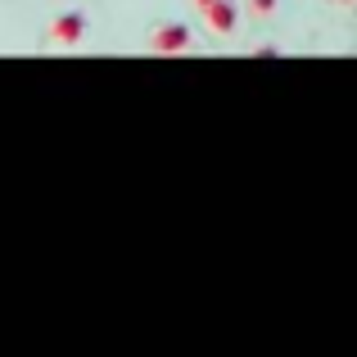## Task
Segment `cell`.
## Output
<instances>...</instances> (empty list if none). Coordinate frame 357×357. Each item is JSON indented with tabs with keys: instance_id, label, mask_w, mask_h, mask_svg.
Instances as JSON below:
<instances>
[{
	"instance_id": "7a4b0ae2",
	"label": "cell",
	"mask_w": 357,
	"mask_h": 357,
	"mask_svg": "<svg viewBox=\"0 0 357 357\" xmlns=\"http://www.w3.org/2000/svg\"><path fill=\"white\" fill-rule=\"evenodd\" d=\"M190 27L185 23H163V27H154V36H149V50L154 54H181V50H190Z\"/></svg>"
},
{
	"instance_id": "6da1fadb",
	"label": "cell",
	"mask_w": 357,
	"mask_h": 357,
	"mask_svg": "<svg viewBox=\"0 0 357 357\" xmlns=\"http://www.w3.org/2000/svg\"><path fill=\"white\" fill-rule=\"evenodd\" d=\"M86 27H91L86 9H63V14L50 23V41L54 45H77L82 36H86Z\"/></svg>"
},
{
	"instance_id": "3957f363",
	"label": "cell",
	"mask_w": 357,
	"mask_h": 357,
	"mask_svg": "<svg viewBox=\"0 0 357 357\" xmlns=\"http://www.w3.org/2000/svg\"><path fill=\"white\" fill-rule=\"evenodd\" d=\"M204 23H208L218 36H231V32H236V23H240L236 0H208V5H204Z\"/></svg>"
},
{
	"instance_id": "277c9868",
	"label": "cell",
	"mask_w": 357,
	"mask_h": 357,
	"mask_svg": "<svg viewBox=\"0 0 357 357\" xmlns=\"http://www.w3.org/2000/svg\"><path fill=\"white\" fill-rule=\"evenodd\" d=\"M249 5H253V14H262V18L276 14V0H249Z\"/></svg>"
},
{
	"instance_id": "5b68a950",
	"label": "cell",
	"mask_w": 357,
	"mask_h": 357,
	"mask_svg": "<svg viewBox=\"0 0 357 357\" xmlns=\"http://www.w3.org/2000/svg\"><path fill=\"white\" fill-rule=\"evenodd\" d=\"M335 5H357V0H335Z\"/></svg>"
},
{
	"instance_id": "8992f818",
	"label": "cell",
	"mask_w": 357,
	"mask_h": 357,
	"mask_svg": "<svg viewBox=\"0 0 357 357\" xmlns=\"http://www.w3.org/2000/svg\"><path fill=\"white\" fill-rule=\"evenodd\" d=\"M195 5H199V9H204V5H208V0H195Z\"/></svg>"
}]
</instances>
